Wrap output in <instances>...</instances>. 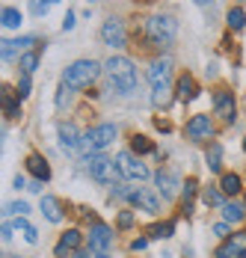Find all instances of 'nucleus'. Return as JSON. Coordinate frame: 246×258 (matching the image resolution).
I'll use <instances>...</instances> for the list:
<instances>
[{
	"label": "nucleus",
	"mask_w": 246,
	"mask_h": 258,
	"mask_svg": "<svg viewBox=\"0 0 246 258\" xmlns=\"http://www.w3.org/2000/svg\"><path fill=\"white\" fill-rule=\"evenodd\" d=\"M131 149H134V152H137V155H148V152H154V146H151V143H148L146 137H140V134H137V137H134V140H131Z\"/></svg>",
	"instance_id": "c756f323"
},
{
	"label": "nucleus",
	"mask_w": 246,
	"mask_h": 258,
	"mask_svg": "<svg viewBox=\"0 0 246 258\" xmlns=\"http://www.w3.org/2000/svg\"><path fill=\"white\" fill-rule=\"evenodd\" d=\"M3 113H6V119H21V104H18V92H12L9 86H3Z\"/></svg>",
	"instance_id": "f3484780"
},
{
	"label": "nucleus",
	"mask_w": 246,
	"mask_h": 258,
	"mask_svg": "<svg viewBox=\"0 0 246 258\" xmlns=\"http://www.w3.org/2000/svg\"><path fill=\"white\" fill-rule=\"evenodd\" d=\"M146 36L157 48H169L175 42V36H178V24H175V18H169V15H154V18L146 21Z\"/></svg>",
	"instance_id": "20e7f679"
},
{
	"label": "nucleus",
	"mask_w": 246,
	"mask_h": 258,
	"mask_svg": "<svg viewBox=\"0 0 246 258\" xmlns=\"http://www.w3.org/2000/svg\"><path fill=\"white\" fill-rule=\"evenodd\" d=\"M116 140V125H98V128H92V131H86V137H83V152H104L110 143Z\"/></svg>",
	"instance_id": "423d86ee"
},
{
	"label": "nucleus",
	"mask_w": 246,
	"mask_h": 258,
	"mask_svg": "<svg viewBox=\"0 0 246 258\" xmlns=\"http://www.w3.org/2000/svg\"><path fill=\"white\" fill-rule=\"evenodd\" d=\"M220 166H222V149L214 143V146L208 149V169H211V172H220Z\"/></svg>",
	"instance_id": "bb28decb"
},
{
	"label": "nucleus",
	"mask_w": 246,
	"mask_h": 258,
	"mask_svg": "<svg viewBox=\"0 0 246 258\" xmlns=\"http://www.w3.org/2000/svg\"><path fill=\"white\" fill-rule=\"evenodd\" d=\"M169 78H172V62L169 59H157L151 69H148V80H151V101L157 104V107H166L169 104V92H172V86H169Z\"/></svg>",
	"instance_id": "f03ea898"
},
{
	"label": "nucleus",
	"mask_w": 246,
	"mask_h": 258,
	"mask_svg": "<svg viewBox=\"0 0 246 258\" xmlns=\"http://www.w3.org/2000/svg\"><path fill=\"white\" fill-rule=\"evenodd\" d=\"M225 21H228V27H231V30H243V24H246L243 9H240V6H234V9L225 15Z\"/></svg>",
	"instance_id": "cd10ccee"
},
{
	"label": "nucleus",
	"mask_w": 246,
	"mask_h": 258,
	"mask_svg": "<svg viewBox=\"0 0 246 258\" xmlns=\"http://www.w3.org/2000/svg\"><path fill=\"white\" fill-rule=\"evenodd\" d=\"M154 181H157V190H160V196H163V199H172L175 190H178V178H175L172 172H163V169H160V172L154 175Z\"/></svg>",
	"instance_id": "dca6fc26"
},
{
	"label": "nucleus",
	"mask_w": 246,
	"mask_h": 258,
	"mask_svg": "<svg viewBox=\"0 0 246 258\" xmlns=\"http://www.w3.org/2000/svg\"><path fill=\"white\" fill-rule=\"evenodd\" d=\"M214 110H217V116H222L225 122H231L234 119V98H231V92H217V98H214Z\"/></svg>",
	"instance_id": "2eb2a0df"
},
{
	"label": "nucleus",
	"mask_w": 246,
	"mask_h": 258,
	"mask_svg": "<svg viewBox=\"0 0 246 258\" xmlns=\"http://www.w3.org/2000/svg\"><path fill=\"white\" fill-rule=\"evenodd\" d=\"M134 205H140L146 214H157L160 211V202H157V196L151 193V190H146V187H140V190H131V196H128Z\"/></svg>",
	"instance_id": "4468645a"
},
{
	"label": "nucleus",
	"mask_w": 246,
	"mask_h": 258,
	"mask_svg": "<svg viewBox=\"0 0 246 258\" xmlns=\"http://www.w3.org/2000/svg\"><path fill=\"white\" fill-rule=\"evenodd\" d=\"M187 137H190V140H211V137H214V122H211V116H205V113L193 116V119L187 122Z\"/></svg>",
	"instance_id": "9b49d317"
},
{
	"label": "nucleus",
	"mask_w": 246,
	"mask_h": 258,
	"mask_svg": "<svg viewBox=\"0 0 246 258\" xmlns=\"http://www.w3.org/2000/svg\"><path fill=\"white\" fill-rule=\"evenodd\" d=\"M27 169H30V175H33L36 181H48L50 178V166L45 163V157H39V155L27 157Z\"/></svg>",
	"instance_id": "a211bd4d"
},
{
	"label": "nucleus",
	"mask_w": 246,
	"mask_h": 258,
	"mask_svg": "<svg viewBox=\"0 0 246 258\" xmlns=\"http://www.w3.org/2000/svg\"><path fill=\"white\" fill-rule=\"evenodd\" d=\"M92 258H110V255H107V252H95Z\"/></svg>",
	"instance_id": "37998d69"
},
{
	"label": "nucleus",
	"mask_w": 246,
	"mask_h": 258,
	"mask_svg": "<svg viewBox=\"0 0 246 258\" xmlns=\"http://www.w3.org/2000/svg\"><path fill=\"white\" fill-rule=\"evenodd\" d=\"M36 62H39V53H33V51L21 56V69H24V75H30V72L36 69Z\"/></svg>",
	"instance_id": "473e14b6"
},
{
	"label": "nucleus",
	"mask_w": 246,
	"mask_h": 258,
	"mask_svg": "<svg viewBox=\"0 0 246 258\" xmlns=\"http://www.w3.org/2000/svg\"><path fill=\"white\" fill-rule=\"evenodd\" d=\"M222 217H225L228 223H243L246 211H243V205H237V202H225V205H222Z\"/></svg>",
	"instance_id": "393cba45"
},
{
	"label": "nucleus",
	"mask_w": 246,
	"mask_h": 258,
	"mask_svg": "<svg viewBox=\"0 0 246 258\" xmlns=\"http://www.w3.org/2000/svg\"><path fill=\"white\" fill-rule=\"evenodd\" d=\"M199 6H214V0H196Z\"/></svg>",
	"instance_id": "a19ab883"
},
{
	"label": "nucleus",
	"mask_w": 246,
	"mask_h": 258,
	"mask_svg": "<svg viewBox=\"0 0 246 258\" xmlns=\"http://www.w3.org/2000/svg\"><path fill=\"white\" fill-rule=\"evenodd\" d=\"M50 3H59V0H50Z\"/></svg>",
	"instance_id": "c03bdc74"
},
{
	"label": "nucleus",
	"mask_w": 246,
	"mask_h": 258,
	"mask_svg": "<svg viewBox=\"0 0 246 258\" xmlns=\"http://www.w3.org/2000/svg\"><path fill=\"white\" fill-rule=\"evenodd\" d=\"M222 196H225V193L217 190V187H205V190H202V202H205L208 208H222V205H225V199H222Z\"/></svg>",
	"instance_id": "5701e85b"
},
{
	"label": "nucleus",
	"mask_w": 246,
	"mask_h": 258,
	"mask_svg": "<svg viewBox=\"0 0 246 258\" xmlns=\"http://www.w3.org/2000/svg\"><path fill=\"white\" fill-rule=\"evenodd\" d=\"M172 232H175V223H157V226H151L148 229V237H172Z\"/></svg>",
	"instance_id": "c85d7f7f"
},
{
	"label": "nucleus",
	"mask_w": 246,
	"mask_h": 258,
	"mask_svg": "<svg viewBox=\"0 0 246 258\" xmlns=\"http://www.w3.org/2000/svg\"><path fill=\"white\" fill-rule=\"evenodd\" d=\"M243 149H246V143H243Z\"/></svg>",
	"instance_id": "a18cd8bd"
},
{
	"label": "nucleus",
	"mask_w": 246,
	"mask_h": 258,
	"mask_svg": "<svg viewBox=\"0 0 246 258\" xmlns=\"http://www.w3.org/2000/svg\"><path fill=\"white\" fill-rule=\"evenodd\" d=\"M72 258H92V255H86V252H74Z\"/></svg>",
	"instance_id": "79ce46f5"
},
{
	"label": "nucleus",
	"mask_w": 246,
	"mask_h": 258,
	"mask_svg": "<svg viewBox=\"0 0 246 258\" xmlns=\"http://www.w3.org/2000/svg\"><path fill=\"white\" fill-rule=\"evenodd\" d=\"M15 187H18V190H21V187H27V178H24V175H18V178H15Z\"/></svg>",
	"instance_id": "ea45409f"
},
{
	"label": "nucleus",
	"mask_w": 246,
	"mask_h": 258,
	"mask_svg": "<svg viewBox=\"0 0 246 258\" xmlns=\"http://www.w3.org/2000/svg\"><path fill=\"white\" fill-rule=\"evenodd\" d=\"M27 3H30V12H33V15H48L50 0H27Z\"/></svg>",
	"instance_id": "72a5a7b5"
},
{
	"label": "nucleus",
	"mask_w": 246,
	"mask_h": 258,
	"mask_svg": "<svg viewBox=\"0 0 246 258\" xmlns=\"http://www.w3.org/2000/svg\"><path fill=\"white\" fill-rule=\"evenodd\" d=\"M193 199H196V181L190 178L187 187H184V211H187V214L193 211Z\"/></svg>",
	"instance_id": "7c9ffc66"
},
{
	"label": "nucleus",
	"mask_w": 246,
	"mask_h": 258,
	"mask_svg": "<svg viewBox=\"0 0 246 258\" xmlns=\"http://www.w3.org/2000/svg\"><path fill=\"white\" fill-rule=\"evenodd\" d=\"M131 226H134V214L131 211H122L119 214V229H131Z\"/></svg>",
	"instance_id": "c9c22d12"
},
{
	"label": "nucleus",
	"mask_w": 246,
	"mask_h": 258,
	"mask_svg": "<svg viewBox=\"0 0 246 258\" xmlns=\"http://www.w3.org/2000/svg\"><path fill=\"white\" fill-rule=\"evenodd\" d=\"M86 240H89V249H92V252H107V249L113 246V232H110L104 223H92Z\"/></svg>",
	"instance_id": "6e6552de"
},
{
	"label": "nucleus",
	"mask_w": 246,
	"mask_h": 258,
	"mask_svg": "<svg viewBox=\"0 0 246 258\" xmlns=\"http://www.w3.org/2000/svg\"><path fill=\"white\" fill-rule=\"evenodd\" d=\"M42 214L50 223H63V208H59V202L53 196H42Z\"/></svg>",
	"instance_id": "412c9836"
},
{
	"label": "nucleus",
	"mask_w": 246,
	"mask_h": 258,
	"mask_svg": "<svg viewBox=\"0 0 246 258\" xmlns=\"http://www.w3.org/2000/svg\"><path fill=\"white\" fill-rule=\"evenodd\" d=\"M116 163H119V169H122L125 178H134V181H146L148 178V169L131 155V152H119V155H116Z\"/></svg>",
	"instance_id": "0eeeda50"
},
{
	"label": "nucleus",
	"mask_w": 246,
	"mask_h": 258,
	"mask_svg": "<svg viewBox=\"0 0 246 258\" xmlns=\"http://www.w3.org/2000/svg\"><path fill=\"white\" fill-rule=\"evenodd\" d=\"M86 163H89V175H92V181H98V184H116L119 175H122L119 163H116V160H110V157L95 155V157H89Z\"/></svg>",
	"instance_id": "39448f33"
},
{
	"label": "nucleus",
	"mask_w": 246,
	"mask_h": 258,
	"mask_svg": "<svg viewBox=\"0 0 246 258\" xmlns=\"http://www.w3.org/2000/svg\"><path fill=\"white\" fill-rule=\"evenodd\" d=\"M12 232H15V234H21V237H24L27 243H36V240H39V234H36V229H33L30 223H27L24 217H18V220L12 223Z\"/></svg>",
	"instance_id": "4be33fe9"
},
{
	"label": "nucleus",
	"mask_w": 246,
	"mask_h": 258,
	"mask_svg": "<svg viewBox=\"0 0 246 258\" xmlns=\"http://www.w3.org/2000/svg\"><path fill=\"white\" fill-rule=\"evenodd\" d=\"M3 27H9V30H15V27H21V12L15 9V6H3Z\"/></svg>",
	"instance_id": "a878e982"
},
{
	"label": "nucleus",
	"mask_w": 246,
	"mask_h": 258,
	"mask_svg": "<svg viewBox=\"0 0 246 258\" xmlns=\"http://www.w3.org/2000/svg\"><path fill=\"white\" fill-rule=\"evenodd\" d=\"M217 258H246V232H234L220 249Z\"/></svg>",
	"instance_id": "9d476101"
},
{
	"label": "nucleus",
	"mask_w": 246,
	"mask_h": 258,
	"mask_svg": "<svg viewBox=\"0 0 246 258\" xmlns=\"http://www.w3.org/2000/svg\"><path fill=\"white\" fill-rule=\"evenodd\" d=\"M146 246H148V237H140V240H134V243H131V249H134V252H143Z\"/></svg>",
	"instance_id": "e433bc0d"
},
{
	"label": "nucleus",
	"mask_w": 246,
	"mask_h": 258,
	"mask_svg": "<svg viewBox=\"0 0 246 258\" xmlns=\"http://www.w3.org/2000/svg\"><path fill=\"white\" fill-rule=\"evenodd\" d=\"M59 146L66 149V152H80V146H83V140H80V131L74 128L72 122H59Z\"/></svg>",
	"instance_id": "f8f14e48"
},
{
	"label": "nucleus",
	"mask_w": 246,
	"mask_h": 258,
	"mask_svg": "<svg viewBox=\"0 0 246 258\" xmlns=\"http://www.w3.org/2000/svg\"><path fill=\"white\" fill-rule=\"evenodd\" d=\"M101 39H104V45H110V48H125V42H128L125 24L119 21V18L104 21V27H101Z\"/></svg>",
	"instance_id": "1a4fd4ad"
},
{
	"label": "nucleus",
	"mask_w": 246,
	"mask_h": 258,
	"mask_svg": "<svg viewBox=\"0 0 246 258\" xmlns=\"http://www.w3.org/2000/svg\"><path fill=\"white\" fill-rule=\"evenodd\" d=\"M80 246V232L77 229H69V232L59 237V243H56V255H66V252H74Z\"/></svg>",
	"instance_id": "aec40b11"
},
{
	"label": "nucleus",
	"mask_w": 246,
	"mask_h": 258,
	"mask_svg": "<svg viewBox=\"0 0 246 258\" xmlns=\"http://www.w3.org/2000/svg\"><path fill=\"white\" fill-rule=\"evenodd\" d=\"M74 27V12H69V15H66V21H63V30H66V33H69V30H72Z\"/></svg>",
	"instance_id": "58836bf2"
},
{
	"label": "nucleus",
	"mask_w": 246,
	"mask_h": 258,
	"mask_svg": "<svg viewBox=\"0 0 246 258\" xmlns=\"http://www.w3.org/2000/svg\"><path fill=\"white\" fill-rule=\"evenodd\" d=\"M36 42H39L36 36H24V39H6V42H3V48H0V56H3V59H12L15 53L36 48Z\"/></svg>",
	"instance_id": "ddd939ff"
},
{
	"label": "nucleus",
	"mask_w": 246,
	"mask_h": 258,
	"mask_svg": "<svg viewBox=\"0 0 246 258\" xmlns=\"http://www.w3.org/2000/svg\"><path fill=\"white\" fill-rule=\"evenodd\" d=\"M101 75V66L95 59H77L72 62L66 72H63V86H69V89H86V86H92Z\"/></svg>",
	"instance_id": "7ed1b4c3"
},
{
	"label": "nucleus",
	"mask_w": 246,
	"mask_h": 258,
	"mask_svg": "<svg viewBox=\"0 0 246 258\" xmlns=\"http://www.w3.org/2000/svg\"><path fill=\"white\" fill-rule=\"evenodd\" d=\"M3 214H15V217H27V214H30V205H27V202H9Z\"/></svg>",
	"instance_id": "2f4dec72"
},
{
	"label": "nucleus",
	"mask_w": 246,
	"mask_h": 258,
	"mask_svg": "<svg viewBox=\"0 0 246 258\" xmlns=\"http://www.w3.org/2000/svg\"><path fill=\"white\" fill-rule=\"evenodd\" d=\"M220 190L225 193V196H237V193H240V175H234V172L222 175V181H220Z\"/></svg>",
	"instance_id": "b1692460"
},
{
	"label": "nucleus",
	"mask_w": 246,
	"mask_h": 258,
	"mask_svg": "<svg viewBox=\"0 0 246 258\" xmlns=\"http://www.w3.org/2000/svg\"><path fill=\"white\" fill-rule=\"evenodd\" d=\"M175 95H178V101H193V98H196V83H193L190 75H181V78H178Z\"/></svg>",
	"instance_id": "6ab92c4d"
},
{
	"label": "nucleus",
	"mask_w": 246,
	"mask_h": 258,
	"mask_svg": "<svg viewBox=\"0 0 246 258\" xmlns=\"http://www.w3.org/2000/svg\"><path fill=\"white\" fill-rule=\"evenodd\" d=\"M214 234H217V237H228V226H225V223H217V226H214Z\"/></svg>",
	"instance_id": "4c0bfd02"
},
{
	"label": "nucleus",
	"mask_w": 246,
	"mask_h": 258,
	"mask_svg": "<svg viewBox=\"0 0 246 258\" xmlns=\"http://www.w3.org/2000/svg\"><path fill=\"white\" fill-rule=\"evenodd\" d=\"M104 72H107L110 86H113L119 95H131V92L137 89V69H134L131 59H125V56H110L107 66H104Z\"/></svg>",
	"instance_id": "f257e3e1"
},
{
	"label": "nucleus",
	"mask_w": 246,
	"mask_h": 258,
	"mask_svg": "<svg viewBox=\"0 0 246 258\" xmlns=\"http://www.w3.org/2000/svg\"><path fill=\"white\" fill-rule=\"evenodd\" d=\"M30 95V75H21L18 80V98H27Z\"/></svg>",
	"instance_id": "f704fd0d"
}]
</instances>
